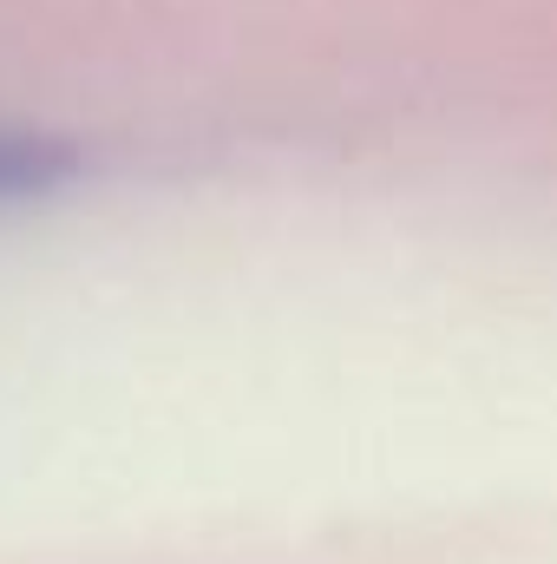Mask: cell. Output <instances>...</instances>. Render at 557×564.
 <instances>
[{
  "mask_svg": "<svg viewBox=\"0 0 557 564\" xmlns=\"http://www.w3.org/2000/svg\"><path fill=\"white\" fill-rule=\"evenodd\" d=\"M66 171V151L26 132H0V197H26L40 184H53Z\"/></svg>",
  "mask_w": 557,
  "mask_h": 564,
  "instance_id": "1",
  "label": "cell"
}]
</instances>
